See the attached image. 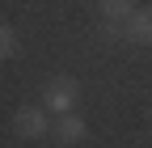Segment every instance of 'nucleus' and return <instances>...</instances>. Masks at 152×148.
I'll list each match as a JSON object with an SVG mask.
<instances>
[{"mask_svg": "<svg viewBox=\"0 0 152 148\" xmlns=\"http://www.w3.org/2000/svg\"><path fill=\"white\" fill-rule=\"evenodd\" d=\"M85 136H89V127H85L80 114H59L55 119V140L59 144H80Z\"/></svg>", "mask_w": 152, "mask_h": 148, "instance_id": "4", "label": "nucleus"}, {"mask_svg": "<svg viewBox=\"0 0 152 148\" xmlns=\"http://www.w3.org/2000/svg\"><path fill=\"white\" fill-rule=\"evenodd\" d=\"M76 102H80V81L76 76H51L42 89V106L55 119L59 114H76Z\"/></svg>", "mask_w": 152, "mask_h": 148, "instance_id": "1", "label": "nucleus"}, {"mask_svg": "<svg viewBox=\"0 0 152 148\" xmlns=\"http://www.w3.org/2000/svg\"><path fill=\"white\" fill-rule=\"evenodd\" d=\"M17 55H21V38L9 21H0V59H17Z\"/></svg>", "mask_w": 152, "mask_h": 148, "instance_id": "6", "label": "nucleus"}, {"mask_svg": "<svg viewBox=\"0 0 152 148\" xmlns=\"http://www.w3.org/2000/svg\"><path fill=\"white\" fill-rule=\"evenodd\" d=\"M127 42H140V47H152V9H135V17L123 26Z\"/></svg>", "mask_w": 152, "mask_h": 148, "instance_id": "3", "label": "nucleus"}, {"mask_svg": "<svg viewBox=\"0 0 152 148\" xmlns=\"http://www.w3.org/2000/svg\"><path fill=\"white\" fill-rule=\"evenodd\" d=\"M47 114H51L47 106H21L9 123H13L17 136H26V140H42V136L55 131V119H47Z\"/></svg>", "mask_w": 152, "mask_h": 148, "instance_id": "2", "label": "nucleus"}, {"mask_svg": "<svg viewBox=\"0 0 152 148\" xmlns=\"http://www.w3.org/2000/svg\"><path fill=\"white\" fill-rule=\"evenodd\" d=\"M97 13L106 17V26H127L135 17V0H97Z\"/></svg>", "mask_w": 152, "mask_h": 148, "instance_id": "5", "label": "nucleus"}]
</instances>
